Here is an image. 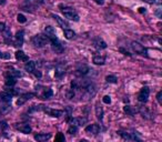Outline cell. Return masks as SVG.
Returning <instances> with one entry per match:
<instances>
[{
  "instance_id": "18",
  "label": "cell",
  "mask_w": 162,
  "mask_h": 142,
  "mask_svg": "<svg viewBox=\"0 0 162 142\" xmlns=\"http://www.w3.org/2000/svg\"><path fill=\"white\" fill-rule=\"evenodd\" d=\"M93 63L95 65H98V66H103L104 63H106V57L104 56H100V55H96V56L93 57Z\"/></svg>"
},
{
  "instance_id": "31",
  "label": "cell",
  "mask_w": 162,
  "mask_h": 142,
  "mask_svg": "<svg viewBox=\"0 0 162 142\" xmlns=\"http://www.w3.org/2000/svg\"><path fill=\"white\" fill-rule=\"evenodd\" d=\"M77 132H78V127L71 124L70 127H69V129H68V133H70V134H76Z\"/></svg>"
},
{
  "instance_id": "35",
  "label": "cell",
  "mask_w": 162,
  "mask_h": 142,
  "mask_svg": "<svg viewBox=\"0 0 162 142\" xmlns=\"http://www.w3.org/2000/svg\"><path fill=\"white\" fill-rule=\"evenodd\" d=\"M55 142H66V139L63 137V134H62V133H58V136H57L56 141Z\"/></svg>"
},
{
  "instance_id": "37",
  "label": "cell",
  "mask_w": 162,
  "mask_h": 142,
  "mask_svg": "<svg viewBox=\"0 0 162 142\" xmlns=\"http://www.w3.org/2000/svg\"><path fill=\"white\" fill-rule=\"evenodd\" d=\"M157 100H158V102H159L160 104H162V91H159V92H158Z\"/></svg>"
},
{
  "instance_id": "17",
  "label": "cell",
  "mask_w": 162,
  "mask_h": 142,
  "mask_svg": "<svg viewBox=\"0 0 162 142\" xmlns=\"http://www.w3.org/2000/svg\"><path fill=\"white\" fill-rule=\"evenodd\" d=\"M45 32H46L47 37L49 38V40L52 39V38H56V30H55V28L53 27H51V26H47L46 28H45Z\"/></svg>"
},
{
  "instance_id": "32",
  "label": "cell",
  "mask_w": 162,
  "mask_h": 142,
  "mask_svg": "<svg viewBox=\"0 0 162 142\" xmlns=\"http://www.w3.org/2000/svg\"><path fill=\"white\" fill-rule=\"evenodd\" d=\"M120 136H121L123 139H126V140H131V134L130 133H127V132H122V131H119L118 132Z\"/></svg>"
},
{
  "instance_id": "40",
  "label": "cell",
  "mask_w": 162,
  "mask_h": 142,
  "mask_svg": "<svg viewBox=\"0 0 162 142\" xmlns=\"http://www.w3.org/2000/svg\"><path fill=\"white\" fill-rule=\"evenodd\" d=\"M93 1H95L96 4H98V5H101V6L104 4V0H93Z\"/></svg>"
},
{
  "instance_id": "15",
  "label": "cell",
  "mask_w": 162,
  "mask_h": 142,
  "mask_svg": "<svg viewBox=\"0 0 162 142\" xmlns=\"http://www.w3.org/2000/svg\"><path fill=\"white\" fill-rule=\"evenodd\" d=\"M51 138V133H39L36 134L35 140L38 142H47Z\"/></svg>"
},
{
  "instance_id": "36",
  "label": "cell",
  "mask_w": 162,
  "mask_h": 142,
  "mask_svg": "<svg viewBox=\"0 0 162 142\" xmlns=\"http://www.w3.org/2000/svg\"><path fill=\"white\" fill-rule=\"evenodd\" d=\"M102 101L104 102L106 104H110L111 103V98H110V96H104L102 98Z\"/></svg>"
},
{
  "instance_id": "28",
  "label": "cell",
  "mask_w": 162,
  "mask_h": 142,
  "mask_svg": "<svg viewBox=\"0 0 162 142\" xmlns=\"http://www.w3.org/2000/svg\"><path fill=\"white\" fill-rule=\"evenodd\" d=\"M130 134H131V140H133L134 142H142V139L140 138L138 132H133V133H130Z\"/></svg>"
},
{
  "instance_id": "1",
  "label": "cell",
  "mask_w": 162,
  "mask_h": 142,
  "mask_svg": "<svg viewBox=\"0 0 162 142\" xmlns=\"http://www.w3.org/2000/svg\"><path fill=\"white\" fill-rule=\"evenodd\" d=\"M12 94L8 91L0 92V114H6L11 110Z\"/></svg>"
},
{
  "instance_id": "3",
  "label": "cell",
  "mask_w": 162,
  "mask_h": 142,
  "mask_svg": "<svg viewBox=\"0 0 162 142\" xmlns=\"http://www.w3.org/2000/svg\"><path fill=\"white\" fill-rule=\"evenodd\" d=\"M43 1L45 0H25V2H23V5H22V10L25 11H32L37 9L38 7H40L42 4H43Z\"/></svg>"
},
{
  "instance_id": "34",
  "label": "cell",
  "mask_w": 162,
  "mask_h": 142,
  "mask_svg": "<svg viewBox=\"0 0 162 142\" xmlns=\"http://www.w3.org/2000/svg\"><path fill=\"white\" fill-rule=\"evenodd\" d=\"M0 59L8 60V59H10V55H9L8 52H1V51H0Z\"/></svg>"
},
{
  "instance_id": "19",
  "label": "cell",
  "mask_w": 162,
  "mask_h": 142,
  "mask_svg": "<svg viewBox=\"0 0 162 142\" xmlns=\"http://www.w3.org/2000/svg\"><path fill=\"white\" fill-rule=\"evenodd\" d=\"M93 46L96 47L97 49H106L107 43L102 40L101 38H96V39L93 40Z\"/></svg>"
},
{
  "instance_id": "38",
  "label": "cell",
  "mask_w": 162,
  "mask_h": 142,
  "mask_svg": "<svg viewBox=\"0 0 162 142\" xmlns=\"http://www.w3.org/2000/svg\"><path fill=\"white\" fill-rule=\"evenodd\" d=\"M33 73H35V76L37 77V78H41V77H42V73H41L40 71L35 70V71H33Z\"/></svg>"
},
{
  "instance_id": "12",
  "label": "cell",
  "mask_w": 162,
  "mask_h": 142,
  "mask_svg": "<svg viewBox=\"0 0 162 142\" xmlns=\"http://www.w3.org/2000/svg\"><path fill=\"white\" fill-rule=\"evenodd\" d=\"M90 71V68L88 66H86V65H78V67H77L76 69V73L78 75V76H86L87 73Z\"/></svg>"
},
{
  "instance_id": "23",
  "label": "cell",
  "mask_w": 162,
  "mask_h": 142,
  "mask_svg": "<svg viewBox=\"0 0 162 142\" xmlns=\"http://www.w3.org/2000/svg\"><path fill=\"white\" fill-rule=\"evenodd\" d=\"M96 117L99 121L102 122V120H103V109H102V107L100 104L96 106Z\"/></svg>"
},
{
  "instance_id": "16",
  "label": "cell",
  "mask_w": 162,
  "mask_h": 142,
  "mask_svg": "<svg viewBox=\"0 0 162 142\" xmlns=\"http://www.w3.org/2000/svg\"><path fill=\"white\" fill-rule=\"evenodd\" d=\"M52 17L55 18V20L58 22V25L60 26L61 28H63V29H67L68 27H69V23L67 22L63 18H61V17H59V16H57V15H52Z\"/></svg>"
},
{
  "instance_id": "4",
  "label": "cell",
  "mask_w": 162,
  "mask_h": 142,
  "mask_svg": "<svg viewBox=\"0 0 162 142\" xmlns=\"http://www.w3.org/2000/svg\"><path fill=\"white\" fill-rule=\"evenodd\" d=\"M31 42L36 48L40 49V48H43L49 42V38L45 35H37L31 39Z\"/></svg>"
},
{
  "instance_id": "41",
  "label": "cell",
  "mask_w": 162,
  "mask_h": 142,
  "mask_svg": "<svg viewBox=\"0 0 162 142\" xmlns=\"http://www.w3.org/2000/svg\"><path fill=\"white\" fill-rule=\"evenodd\" d=\"M142 1L148 2V4H154V1H156V0H142Z\"/></svg>"
},
{
  "instance_id": "11",
  "label": "cell",
  "mask_w": 162,
  "mask_h": 142,
  "mask_svg": "<svg viewBox=\"0 0 162 142\" xmlns=\"http://www.w3.org/2000/svg\"><path fill=\"white\" fill-rule=\"evenodd\" d=\"M16 129H17L18 131L25 133V134L30 133L31 130H32L31 127H30V124H28V123H20V124H16Z\"/></svg>"
},
{
  "instance_id": "8",
  "label": "cell",
  "mask_w": 162,
  "mask_h": 142,
  "mask_svg": "<svg viewBox=\"0 0 162 142\" xmlns=\"http://www.w3.org/2000/svg\"><path fill=\"white\" fill-rule=\"evenodd\" d=\"M149 94H150V89L148 87H143L140 92H139V96H138V100L142 103H146L149 99Z\"/></svg>"
},
{
  "instance_id": "5",
  "label": "cell",
  "mask_w": 162,
  "mask_h": 142,
  "mask_svg": "<svg viewBox=\"0 0 162 142\" xmlns=\"http://www.w3.org/2000/svg\"><path fill=\"white\" fill-rule=\"evenodd\" d=\"M131 48L132 50L134 51L138 55H141V56L148 57V50L144 46H142L141 43H139L137 41H132L131 42Z\"/></svg>"
},
{
  "instance_id": "42",
  "label": "cell",
  "mask_w": 162,
  "mask_h": 142,
  "mask_svg": "<svg viewBox=\"0 0 162 142\" xmlns=\"http://www.w3.org/2000/svg\"><path fill=\"white\" fill-rule=\"evenodd\" d=\"M139 11H140L141 13H143V12H146V9H144V8H139Z\"/></svg>"
},
{
  "instance_id": "29",
  "label": "cell",
  "mask_w": 162,
  "mask_h": 142,
  "mask_svg": "<svg viewBox=\"0 0 162 142\" xmlns=\"http://www.w3.org/2000/svg\"><path fill=\"white\" fill-rule=\"evenodd\" d=\"M9 76L14 77V78L17 79V78H21V77H22V73H21L19 70H11L10 72H9Z\"/></svg>"
},
{
  "instance_id": "9",
  "label": "cell",
  "mask_w": 162,
  "mask_h": 142,
  "mask_svg": "<svg viewBox=\"0 0 162 142\" xmlns=\"http://www.w3.org/2000/svg\"><path fill=\"white\" fill-rule=\"evenodd\" d=\"M33 97H35V93H25V94H21V96L18 98V100H17V104H18V106H22V104H25L28 100L32 99Z\"/></svg>"
},
{
  "instance_id": "30",
  "label": "cell",
  "mask_w": 162,
  "mask_h": 142,
  "mask_svg": "<svg viewBox=\"0 0 162 142\" xmlns=\"http://www.w3.org/2000/svg\"><path fill=\"white\" fill-rule=\"evenodd\" d=\"M106 81L109 82V83H117L118 82V78L116 76H107Z\"/></svg>"
},
{
  "instance_id": "10",
  "label": "cell",
  "mask_w": 162,
  "mask_h": 142,
  "mask_svg": "<svg viewBox=\"0 0 162 142\" xmlns=\"http://www.w3.org/2000/svg\"><path fill=\"white\" fill-rule=\"evenodd\" d=\"M86 132L87 133H89V134H92V136H97V134L100 132V126L97 124V123L89 124V126L86 128Z\"/></svg>"
},
{
  "instance_id": "25",
  "label": "cell",
  "mask_w": 162,
  "mask_h": 142,
  "mask_svg": "<svg viewBox=\"0 0 162 142\" xmlns=\"http://www.w3.org/2000/svg\"><path fill=\"white\" fill-rule=\"evenodd\" d=\"M123 111L126 112L127 114H129V116H133V114L137 112V110L133 109L131 106H126V107H123Z\"/></svg>"
},
{
  "instance_id": "7",
  "label": "cell",
  "mask_w": 162,
  "mask_h": 142,
  "mask_svg": "<svg viewBox=\"0 0 162 142\" xmlns=\"http://www.w3.org/2000/svg\"><path fill=\"white\" fill-rule=\"evenodd\" d=\"M51 42V49L55 51L56 53H62L63 52V45L61 43L60 41H59V39L58 38H52V39H50L49 40Z\"/></svg>"
},
{
  "instance_id": "6",
  "label": "cell",
  "mask_w": 162,
  "mask_h": 142,
  "mask_svg": "<svg viewBox=\"0 0 162 142\" xmlns=\"http://www.w3.org/2000/svg\"><path fill=\"white\" fill-rule=\"evenodd\" d=\"M42 111L47 113L48 116L50 117H53V118H60L62 114H63V111L62 110H57V109H52V108H49V107H46V106H42Z\"/></svg>"
},
{
  "instance_id": "44",
  "label": "cell",
  "mask_w": 162,
  "mask_h": 142,
  "mask_svg": "<svg viewBox=\"0 0 162 142\" xmlns=\"http://www.w3.org/2000/svg\"><path fill=\"white\" fill-rule=\"evenodd\" d=\"M79 142H86L85 140H81V141H79Z\"/></svg>"
},
{
  "instance_id": "24",
  "label": "cell",
  "mask_w": 162,
  "mask_h": 142,
  "mask_svg": "<svg viewBox=\"0 0 162 142\" xmlns=\"http://www.w3.org/2000/svg\"><path fill=\"white\" fill-rule=\"evenodd\" d=\"M5 83H6V86H7V87H10V88H12V87H14L16 83H17V80H16V78H14V77L7 76V77H6Z\"/></svg>"
},
{
  "instance_id": "21",
  "label": "cell",
  "mask_w": 162,
  "mask_h": 142,
  "mask_svg": "<svg viewBox=\"0 0 162 142\" xmlns=\"http://www.w3.org/2000/svg\"><path fill=\"white\" fill-rule=\"evenodd\" d=\"M25 70L29 73H33V71L36 70V63L35 61H31V60H28L27 63L25 65Z\"/></svg>"
},
{
  "instance_id": "39",
  "label": "cell",
  "mask_w": 162,
  "mask_h": 142,
  "mask_svg": "<svg viewBox=\"0 0 162 142\" xmlns=\"http://www.w3.org/2000/svg\"><path fill=\"white\" fill-rule=\"evenodd\" d=\"M6 27H7L6 23H4V22H0V32H2V31L5 30Z\"/></svg>"
},
{
  "instance_id": "27",
  "label": "cell",
  "mask_w": 162,
  "mask_h": 142,
  "mask_svg": "<svg viewBox=\"0 0 162 142\" xmlns=\"http://www.w3.org/2000/svg\"><path fill=\"white\" fill-rule=\"evenodd\" d=\"M52 94H53V91L51 90L50 88H48V89H46V90L43 91V93H42V99H49V98L52 97Z\"/></svg>"
},
{
  "instance_id": "14",
  "label": "cell",
  "mask_w": 162,
  "mask_h": 142,
  "mask_svg": "<svg viewBox=\"0 0 162 142\" xmlns=\"http://www.w3.org/2000/svg\"><path fill=\"white\" fill-rule=\"evenodd\" d=\"M66 75V68L62 65H58L56 67V71H55V77L58 79H61L62 77Z\"/></svg>"
},
{
  "instance_id": "20",
  "label": "cell",
  "mask_w": 162,
  "mask_h": 142,
  "mask_svg": "<svg viewBox=\"0 0 162 142\" xmlns=\"http://www.w3.org/2000/svg\"><path fill=\"white\" fill-rule=\"evenodd\" d=\"M16 59L18 61H23V62H27L29 60V57L26 55L25 52L22 50H18L16 52Z\"/></svg>"
},
{
  "instance_id": "13",
  "label": "cell",
  "mask_w": 162,
  "mask_h": 142,
  "mask_svg": "<svg viewBox=\"0 0 162 142\" xmlns=\"http://www.w3.org/2000/svg\"><path fill=\"white\" fill-rule=\"evenodd\" d=\"M23 38H25V31L21 30L18 31L17 35H16V42H15V46L21 47L22 43H23Z\"/></svg>"
},
{
  "instance_id": "22",
  "label": "cell",
  "mask_w": 162,
  "mask_h": 142,
  "mask_svg": "<svg viewBox=\"0 0 162 142\" xmlns=\"http://www.w3.org/2000/svg\"><path fill=\"white\" fill-rule=\"evenodd\" d=\"M85 123H87V119H86V118H73V119L71 120V124L77 126V127L83 126Z\"/></svg>"
},
{
  "instance_id": "43",
  "label": "cell",
  "mask_w": 162,
  "mask_h": 142,
  "mask_svg": "<svg viewBox=\"0 0 162 142\" xmlns=\"http://www.w3.org/2000/svg\"><path fill=\"white\" fill-rule=\"evenodd\" d=\"M6 4V0H0V6L5 5Z\"/></svg>"
},
{
  "instance_id": "26",
  "label": "cell",
  "mask_w": 162,
  "mask_h": 142,
  "mask_svg": "<svg viewBox=\"0 0 162 142\" xmlns=\"http://www.w3.org/2000/svg\"><path fill=\"white\" fill-rule=\"evenodd\" d=\"M63 32H65V37H66L67 39H72V38L76 36L75 31L71 30V29H68V28H67V29H65V31H63Z\"/></svg>"
},
{
  "instance_id": "2",
  "label": "cell",
  "mask_w": 162,
  "mask_h": 142,
  "mask_svg": "<svg viewBox=\"0 0 162 142\" xmlns=\"http://www.w3.org/2000/svg\"><path fill=\"white\" fill-rule=\"evenodd\" d=\"M60 10H61V12H62V15L65 16V18L69 19V20L79 21V15L77 13V11L75 10L73 8L60 6Z\"/></svg>"
},
{
  "instance_id": "33",
  "label": "cell",
  "mask_w": 162,
  "mask_h": 142,
  "mask_svg": "<svg viewBox=\"0 0 162 142\" xmlns=\"http://www.w3.org/2000/svg\"><path fill=\"white\" fill-rule=\"evenodd\" d=\"M17 20H18V22H20V23H25L26 21H27V18L23 15L19 13V15L17 16Z\"/></svg>"
}]
</instances>
